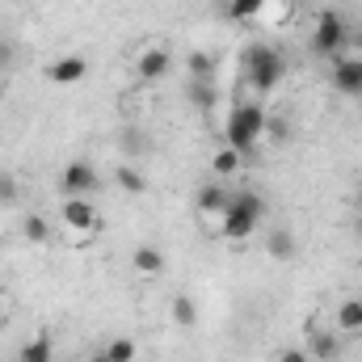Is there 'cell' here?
Listing matches in <instances>:
<instances>
[{
    "label": "cell",
    "instance_id": "obj_15",
    "mask_svg": "<svg viewBox=\"0 0 362 362\" xmlns=\"http://www.w3.org/2000/svg\"><path fill=\"white\" fill-rule=\"evenodd\" d=\"M308 350H312L320 362H333L337 358V337L325 333V329H312V333H308Z\"/></svg>",
    "mask_w": 362,
    "mask_h": 362
},
{
    "label": "cell",
    "instance_id": "obj_10",
    "mask_svg": "<svg viewBox=\"0 0 362 362\" xmlns=\"http://www.w3.org/2000/svg\"><path fill=\"white\" fill-rule=\"evenodd\" d=\"M228 202H232V194L223 189V181H206V185L198 189V211H202V215H223Z\"/></svg>",
    "mask_w": 362,
    "mask_h": 362
},
{
    "label": "cell",
    "instance_id": "obj_30",
    "mask_svg": "<svg viewBox=\"0 0 362 362\" xmlns=\"http://www.w3.org/2000/svg\"><path fill=\"white\" fill-rule=\"evenodd\" d=\"M0 101H4V81H0Z\"/></svg>",
    "mask_w": 362,
    "mask_h": 362
},
{
    "label": "cell",
    "instance_id": "obj_24",
    "mask_svg": "<svg viewBox=\"0 0 362 362\" xmlns=\"http://www.w3.org/2000/svg\"><path fill=\"white\" fill-rule=\"evenodd\" d=\"M17 202V181L13 173H0V206H13Z\"/></svg>",
    "mask_w": 362,
    "mask_h": 362
},
{
    "label": "cell",
    "instance_id": "obj_12",
    "mask_svg": "<svg viewBox=\"0 0 362 362\" xmlns=\"http://www.w3.org/2000/svg\"><path fill=\"white\" fill-rule=\"evenodd\" d=\"M215 55L211 51H189V59H185V72H189V81H215Z\"/></svg>",
    "mask_w": 362,
    "mask_h": 362
},
{
    "label": "cell",
    "instance_id": "obj_13",
    "mask_svg": "<svg viewBox=\"0 0 362 362\" xmlns=\"http://www.w3.org/2000/svg\"><path fill=\"white\" fill-rule=\"evenodd\" d=\"M131 262H135V270L139 274H160L165 270V253H160V245H139Z\"/></svg>",
    "mask_w": 362,
    "mask_h": 362
},
{
    "label": "cell",
    "instance_id": "obj_1",
    "mask_svg": "<svg viewBox=\"0 0 362 362\" xmlns=\"http://www.w3.org/2000/svg\"><path fill=\"white\" fill-rule=\"evenodd\" d=\"M262 215H266V198L253 189H240V194H232L228 211L219 215V236L223 240H249L257 232Z\"/></svg>",
    "mask_w": 362,
    "mask_h": 362
},
{
    "label": "cell",
    "instance_id": "obj_22",
    "mask_svg": "<svg viewBox=\"0 0 362 362\" xmlns=\"http://www.w3.org/2000/svg\"><path fill=\"white\" fill-rule=\"evenodd\" d=\"M270 257H278V262H291L295 257V236L291 232H274L270 236Z\"/></svg>",
    "mask_w": 362,
    "mask_h": 362
},
{
    "label": "cell",
    "instance_id": "obj_31",
    "mask_svg": "<svg viewBox=\"0 0 362 362\" xmlns=\"http://www.w3.org/2000/svg\"><path fill=\"white\" fill-rule=\"evenodd\" d=\"M0 320H4V316H0Z\"/></svg>",
    "mask_w": 362,
    "mask_h": 362
},
{
    "label": "cell",
    "instance_id": "obj_18",
    "mask_svg": "<svg viewBox=\"0 0 362 362\" xmlns=\"http://www.w3.org/2000/svg\"><path fill=\"white\" fill-rule=\"evenodd\" d=\"M337 325H341L346 333H362V299H346V303L337 308Z\"/></svg>",
    "mask_w": 362,
    "mask_h": 362
},
{
    "label": "cell",
    "instance_id": "obj_28",
    "mask_svg": "<svg viewBox=\"0 0 362 362\" xmlns=\"http://www.w3.org/2000/svg\"><path fill=\"white\" fill-rule=\"evenodd\" d=\"M93 362H114V358H110V354H105V350H101V354H93Z\"/></svg>",
    "mask_w": 362,
    "mask_h": 362
},
{
    "label": "cell",
    "instance_id": "obj_6",
    "mask_svg": "<svg viewBox=\"0 0 362 362\" xmlns=\"http://www.w3.org/2000/svg\"><path fill=\"white\" fill-rule=\"evenodd\" d=\"M59 219H64L68 232H97L101 228V215H97V206H93L89 198H68L64 211H59Z\"/></svg>",
    "mask_w": 362,
    "mask_h": 362
},
{
    "label": "cell",
    "instance_id": "obj_5",
    "mask_svg": "<svg viewBox=\"0 0 362 362\" xmlns=\"http://www.w3.org/2000/svg\"><path fill=\"white\" fill-rule=\"evenodd\" d=\"M59 185H64L68 198H89L101 181H97V169H93L89 160H72V165L59 173Z\"/></svg>",
    "mask_w": 362,
    "mask_h": 362
},
{
    "label": "cell",
    "instance_id": "obj_17",
    "mask_svg": "<svg viewBox=\"0 0 362 362\" xmlns=\"http://www.w3.org/2000/svg\"><path fill=\"white\" fill-rule=\"evenodd\" d=\"M262 13H266V0H232V4H228V17L240 21V25H245V21H257Z\"/></svg>",
    "mask_w": 362,
    "mask_h": 362
},
{
    "label": "cell",
    "instance_id": "obj_27",
    "mask_svg": "<svg viewBox=\"0 0 362 362\" xmlns=\"http://www.w3.org/2000/svg\"><path fill=\"white\" fill-rule=\"evenodd\" d=\"M278 362H312V358H308V350H282Z\"/></svg>",
    "mask_w": 362,
    "mask_h": 362
},
{
    "label": "cell",
    "instance_id": "obj_7",
    "mask_svg": "<svg viewBox=\"0 0 362 362\" xmlns=\"http://www.w3.org/2000/svg\"><path fill=\"white\" fill-rule=\"evenodd\" d=\"M333 89L346 97H362V55H341L333 64Z\"/></svg>",
    "mask_w": 362,
    "mask_h": 362
},
{
    "label": "cell",
    "instance_id": "obj_26",
    "mask_svg": "<svg viewBox=\"0 0 362 362\" xmlns=\"http://www.w3.org/2000/svg\"><path fill=\"white\" fill-rule=\"evenodd\" d=\"M127 144H131V152H148L152 148V139H144L139 131H127Z\"/></svg>",
    "mask_w": 362,
    "mask_h": 362
},
{
    "label": "cell",
    "instance_id": "obj_9",
    "mask_svg": "<svg viewBox=\"0 0 362 362\" xmlns=\"http://www.w3.org/2000/svg\"><path fill=\"white\" fill-rule=\"evenodd\" d=\"M169 68H173V55H169L165 47H148V51L139 55V81H148V85L165 81V76H169Z\"/></svg>",
    "mask_w": 362,
    "mask_h": 362
},
{
    "label": "cell",
    "instance_id": "obj_29",
    "mask_svg": "<svg viewBox=\"0 0 362 362\" xmlns=\"http://www.w3.org/2000/svg\"><path fill=\"white\" fill-rule=\"evenodd\" d=\"M354 42H358V47H362V30H358V34H354Z\"/></svg>",
    "mask_w": 362,
    "mask_h": 362
},
{
    "label": "cell",
    "instance_id": "obj_23",
    "mask_svg": "<svg viewBox=\"0 0 362 362\" xmlns=\"http://www.w3.org/2000/svg\"><path fill=\"white\" fill-rule=\"evenodd\" d=\"M105 354H110L114 362H135L139 350H135V341H131V337H114V341L105 346Z\"/></svg>",
    "mask_w": 362,
    "mask_h": 362
},
{
    "label": "cell",
    "instance_id": "obj_3",
    "mask_svg": "<svg viewBox=\"0 0 362 362\" xmlns=\"http://www.w3.org/2000/svg\"><path fill=\"white\" fill-rule=\"evenodd\" d=\"M282 72H286V59H282L274 47L253 42V47L245 51V81H249L257 93H274L278 81H282Z\"/></svg>",
    "mask_w": 362,
    "mask_h": 362
},
{
    "label": "cell",
    "instance_id": "obj_19",
    "mask_svg": "<svg viewBox=\"0 0 362 362\" xmlns=\"http://www.w3.org/2000/svg\"><path fill=\"white\" fill-rule=\"evenodd\" d=\"M17 362H51V337H34L17 350Z\"/></svg>",
    "mask_w": 362,
    "mask_h": 362
},
{
    "label": "cell",
    "instance_id": "obj_20",
    "mask_svg": "<svg viewBox=\"0 0 362 362\" xmlns=\"http://www.w3.org/2000/svg\"><path fill=\"white\" fill-rule=\"evenodd\" d=\"M173 320H177L181 329L198 325V303H194L189 295H177V299H173Z\"/></svg>",
    "mask_w": 362,
    "mask_h": 362
},
{
    "label": "cell",
    "instance_id": "obj_8",
    "mask_svg": "<svg viewBox=\"0 0 362 362\" xmlns=\"http://www.w3.org/2000/svg\"><path fill=\"white\" fill-rule=\"evenodd\" d=\"M85 76H89V59H85V55H64V59H55V64L47 68V81L59 85V89L81 85Z\"/></svg>",
    "mask_w": 362,
    "mask_h": 362
},
{
    "label": "cell",
    "instance_id": "obj_2",
    "mask_svg": "<svg viewBox=\"0 0 362 362\" xmlns=\"http://www.w3.org/2000/svg\"><path fill=\"white\" fill-rule=\"evenodd\" d=\"M266 105L262 101H240L232 114H228V127H223V135H228V148H236L240 156H249L257 144H262V135H266Z\"/></svg>",
    "mask_w": 362,
    "mask_h": 362
},
{
    "label": "cell",
    "instance_id": "obj_16",
    "mask_svg": "<svg viewBox=\"0 0 362 362\" xmlns=\"http://www.w3.org/2000/svg\"><path fill=\"white\" fill-rule=\"evenodd\" d=\"M114 181H118V189H127V194H148V177H144L139 169H131V165H118V169H114Z\"/></svg>",
    "mask_w": 362,
    "mask_h": 362
},
{
    "label": "cell",
    "instance_id": "obj_25",
    "mask_svg": "<svg viewBox=\"0 0 362 362\" xmlns=\"http://www.w3.org/2000/svg\"><path fill=\"white\" fill-rule=\"evenodd\" d=\"M266 131H270L274 144H282L286 135H291V127H286V118H266Z\"/></svg>",
    "mask_w": 362,
    "mask_h": 362
},
{
    "label": "cell",
    "instance_id": "obj_4",
    "mask_svg": "<svg viewBox=\"0 0 362 362\" xmlns=\"http://www.w3.org/2000/svg\"><path fill=\"white\" fill-rule=\"evenodd\" d=\"M346 42H350L346 21H341L333 8H325V13L316 17V30H312V51H316V55H337Z\"/></svg>",
    "mask_w": 362,
    "mask_h": 362
},
{
    "label": "cell",
    "instance_id": "obj_11",
    "mask_svg": "<svg viewBox=\"0 0 362 362\" xmlns=\"http://www.w3.org/2000/svg\"><path fill=\"white\" fill-rule=\"evenodd\" d=\"M185 97L194 101V110L211 114V110L219 105V85H215V81H185Z\"/></svg>",
    "mask_w": 362,
    "mask_h": 362
},
{
    "label": "cell",
    "instance_id": "obj_21",
    "mask_svg": "<svg viewBox=\"0 0 362 362\" xmlns=\"http://www.w3.org/2000/svg\"><path fill=\"white\" fill-rule=\"evenodd\" d=\"M240 169V152L236 148H219L215 152V177H232Z\"/></svg>",
    "mask_w": 362,
    "mask_h": 362
},
{
    "label": "cell",
    "instance_id": "obj_14",
    "mask_svg": "<svg viewBox=\"0 0 362 362\" xmlns=\"http://www.w3.org/2000/svg\"><path fill=\"white\" fill-rule=\"evenodd\" d=\"M21 236H25L30 245H47V240H51V223H47V215L30 211V215L21 219Z\"/></svg>",
    "mask_w": 362,
    "mask_h": 362
}]
</instances>
